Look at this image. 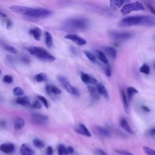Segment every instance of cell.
I'll return each instance as SVG.
<instances>
[{
	"mask_svg": "<svg viewBox=\"0 0 155 155\" xmlns=\"http://www.w3.org/2000/svg\"><path fill=\"white\" fill-rule=\"evenodd\" d=\"M10 9L19 15L35 18H45L53 14V12L51 10L41 7L33 8L20 5H12L10 7Z\"/></svg>",
	"mask_w": 155,
	"mask_h": 155,
	"instance_id": "1",
	"label": "cell"
},
{
	"mask_svg": "<svg viewBox=\"0 0 155 155\" xmlns=\"http://www.w3.org/2000/svg\"><path fill=\"white\" fill-rule=\"evenodd\" d=\"M155 24V19L151 16H129L122 19L118 23L120 27H128L135 25L152 27Z\"/></svg>",
	"mask_w": 155,
	"mask_h": 155,
	"instance_id": "2",
	"label": "cell"
},
{
	"mask_svg": "<svg viewBox=\"0 0 155 155\" xmlns=\"http://www.w3.org/2000/svg\"><path fill=\"white\" fill-rule=\"evenodd\" d=\"M62 25L63 28L67 31H81L88 28L89 21L87 18L77 17L67 19Z\"/></svg>",
	"mask_w": 155,
	"mask_h": 155,
	"instance_id": "3",
	"label": "cell"
},
{
	"mask_svg": "<svg viewBox=\"0 0 155 155\" xmlns=\"http://www.w3.org/2000/svg\"><path fill=\"white\" fill-rule=\"evenodd\" d=\"M27 50L31 55L44 62H51L56 59L55 57L50 54L46 50L39 47L31 46L27 48Z\"/></svg>",
	"mask_w": 155,
	"mask_h": 155,
	"instance_id": "4",
	"label": "cell"
},
{
	"mask_svg": "<svg viewBox=\"0 0 155 155\" xmlns=\"http://www.w3.org/2000/svg\"><path fill=\"white\" fill-rule=\"evenodd\" d=\"M109 35L110 37L119 42L125 41L128 39H130L133 36V33L130 31H111L109 33Z\"/></svg>",
	"mask_w": 155,
	"mask_h": 155,
	"instance_id": "5",
	"label": "cell"
},
{
	"mask_svg": "<svg viewBox=\"0 0 155 155\" xmlns=\"http://www.w3.org/2000/svg\"><path fill=\"white\" fill-rule=\"evenodd\" d=\"M145 7L143 5L139 2H134L125 4L121 8L120 12L123 15L128 14L131 12L144 10Z\"/></svg>",
	"mask_w": 155,
	"mask_h": 155,
	"instance_id": "6",
	"label": "cell"
},
{
	"mask_svg": "<svg viewBox=\"0 0 155 155\" xmlns=\"http://www.w3.org/2000/svg\"><path fill=\"white\" fill-rule=\"evenodd\" d=\"M58 80L68 93L76 96H78L79 95L78 90L69 83L66 77L62 75H59L58 76Z\"/></svg>",
	"mask_w": 155,
	"mask_h": 155,
	"instance_id": "7",
	"label": "cell"
},
{
	"mask_svg": "<svg viewBox=\"0 0 155 155\" xmlns=\"http://www.w3.org/2000/svg\"><path fill=\"white\" fill-rule=\"evenodd\" d=\"M31 119L33 122L38 125H45L48 120V117L41 114L38 113H34L32 114L31 116Z\"/></svg>",
	"mask_w": 155,
	"mask_h": 155,
	"instance_id": "8",
	"label": "cell"
},
{
	"mask_svg": "<svg viewBox=\"0 0 155 155\" xmlns=\"http://www.w3.org/2000/svg\"><path fill=\"white\" fill-rule=\"evenodd\" d=\"M65 38L74 42L75 44L79 46H82L87 44V41L84 38L75 34H67L65 36Z\"/></svg>",
	"mask_w": 155,
	"mask_h": 155,
	"instance_id": "9",
	"label": "cell"
},
{
	"mask_svg": "<svg viewBox=\"0 0 155 155\" xmlns=\"http://www.w3.org/2000/svg\"><path fill=\"white\" fill-rule=\"evenodd\" d=\"M0 151L5 154H10L15 152V147L12 143H4L0 145Z\"/></svg>",
	"mask_w": 155,
	"mask_h": 155,
	"instance_id": "10",
	"label": "cell"
},
{
	"mask_svg": "<svg viewBox=\"0 0 155 155\" xmlns=\"http://www.w3.org/2000/svg\"><path fill=\"white\" fill-rule=\"evenodd\" d=\"M74 130L76 133L79 134L91 137V133L86 126L83 124H79L75 128Z\"/></svg>",
	"mask_w": 155,
	"mask_h": 155,
	"instance_id": "11",
	"label": "cell"
},
{
	"mask_svg": "<svg viewBox=\"0 0 155 155\" xmlns=\"http://www.w3.org/2000/svg\"><path fill=\"white\" fill-rule=\"evenodd\" d=\"M81 79L84 83L87 84H96L97 83V81L94 78L90 76L89 74L84 72H82L81 74Z\"/></svg>",
	"mask_w": 155,
	"mask_h": 155,
	"instance_id": "12",
	"label": "cell"
},
{
	"mask_svg": "<svg viewBox=\"0 0 155 155\" xmlns=\"http://www.w3.org/2000/svg\"><path fill=\"white\" fill-rule=\"evenodd\" d=\"M20 152L22 155H34L35 154V151L26 143H23L21 145Z\"/></svg>",
	"mask_w": 155,
	"mask_h": 155,
	"instance_id": "13",
	"label": "cell"
},
{
	"mask_svg": "<svg viewBox=\"0 0 155 155\" xmlns=\"http://www.w3.org/2000/svg\"><path fill=\"white\" fill-rule=\"evenodd\" d=\"M45 90L47 93L49 94H59L61 93V90L58 88L57 87L51 85V84H48L45 87Z\"/></svg>",
	"mask_w": 155,
	"mask_h": 155,
	"instance_id": "14",
	"label": "cell"
},
{
	"mask_svg": "<svg viewBox=\"0 0 155 155\" xmlns=\"http://www.w3.org/2000/svg\"><path fill=\"white\" fill-rule=\"evenodd\" d=\"M96 132L101 137H108L110 136V131L106 128L102 127H96L95 128Z\"/></svg>",
	"mask_w": 155,
	"mask_h": 155,
	"instance_id": "15",
	"label": "cell"
},
{
	"mask_svg": "<svg viewBox=\"0 0 155 155\" xmlns=\"http://www.w3.org/2000/svg\"><path fill=\"white\" fill-rule=\"evenodd\" d=\"M120 126L124 130H125L127 133H128L129 134H134V131H133V130L130 127L128 122H127V120L125 118H122L120 119Z\"/></svg>",
	"mask_w": 155,
	"mask_h": 155,
	"instance_id": "16",
	"label": "cell"
},
{
	"mask_svg": "<svg viewBox=\"0 0 155 155\" xmlns=\"http://www.w3.org/2000/svg\"><path fill=\"white\" fill-rule=\"evenodd\" d=\"M29 33L31 35L33 36V37L36 40L39 41L42 35V31L38 27H35L32 29H30L29 31Z\"/></svg>",
	"mask_w": 155,
	"mask_h": 155,
	"instance_id": "17",
	"label": "cell"
},
{
	"mask_svg": "<svg viewBox=\"0 0 155 155\" xmlns=\"http://www.w3.org/2000/svg\"><path fill=\"white\" fill-rule=\"evenodd\" d=\"M96 90H97L99 94L104 96L105 98H107L108 97V91L106 90L104 85H103L102 84L97 83L96 84Z\"/></svg>",
	"mask_w": 155,
	"mask_h": 155,
	"instance_id": "18",
	"label": "cell"
},
{
	"mask_svg": "<svg viewBox=\"0 0 155 155\" xmlns=\"http://www.w3.org/2000/svg\"><path fill=\"white\" fill-rule=\"evenodd\" d=\"M104 51L105 53L111 58L114 59L117 55V51L116 50L111 47H107L104 48Z\"/></svg>",
	"mask_w": 155,
	"mask_h": 155,
	"instance_id": "19",
	"label": "cell"
},
{
	"mask_svg": "<svg viewBox=\"0 0 155 155\" xmlns=\"http://www.w3.org/2000/svg\"><path fill=\"white\" fill-rule=\"evenodd\" d=\"M24 120L20 117H17L14 121V127L16 130H19L22 129L24 126Z\"/></svg>",
	"mask_w": 155,
	"mask_h": 155,
	"instance_id": "20",
	"label": "cell"
},
{
	"mask_svg": "<svg viewBox=\"0 0 155 155\" xmlns=\"http://www.w3.org/2000/svg\"><path fill=\"white\" fill-rule=\"evenodd\" d=\"M44 40H45V43L48 48H50L53 45V38L51 34L48 32L45 31L44 34Z\"/></svg>",
	"mask_w": 155,
	"mask_h": 155,
	"instance_id": "21",
	"label": "cell"
},
{
	"mask_svg": "<svg viewBox=\"0 0 155 155\" xmlns=\"http://www.w3.org/2000/svg\"><path fill=\"white\" fill-rule=\"evenodd\" d=\"M96 54H97V56L98 59H99L102 63L108 65V59L107 58L105 54L103 52H102L101 51H100V50H96Z\"/></svg>",
	"mask_w": 155,
	"mask_h": 155,
	"instance_id": "22",
	"label": "cell"
},
{
	"mask_svg": "<svg viewBox=\"0 0 155 155\" xmlns=\"http://www.w3.org/2000/svg\"><path fill=\"white\" fill-rule=\"evenodd\" d=\"M127 99H128V100H131L132 97L135 94L138 93V91L133 87H129L127 89Z\"/></svg>",
	"mask_w": 155,
	"mask_h": 155,
	"instance_id": "23",
	"label": "cell"
},
{
	"mask_svg": "<svg viewBox=\"0 0 155 155\" xmlns=\"http://www.w3.org/2000/svg\"><path fill=\"white\" fill-rule=\"evenodd\" d=\"M121 97H122V103H123L124 110H125V112H127L128 113V99H127V97L126 96V94H125V93H124V91L123 90L121 91Z\"/></svg>",
	"mask_w": 155,
	"mask_h": 155,
	"instance_id": "24",
	"label": "cell"
},
{
	"mask_svg": "<svg viewBox=\"0 0 155 155\" xmlns=\"http://www.w3.org/2000/svg\"><path fill=\"white\" fill-rule=\"evenodd\" d=\"M16 102L19 105H25L29 104V99L27 96H21L16 99Z\"/></svg>",
	"mask_w": 155,
	"mask_h": 155,
	"instance_id": "25",
	"label": "cell"
},
{
	"mask_svg": "<svg viewBox=\"0 0 155 155\" xmlns=\"http://www.w3.org/2000/svg\"><path fill=\"white\" fill-rule=\"evenodd\" d=\"M125 3L124 1H110V5L111 8L117 9L120 8Z\"/></svg>",
	"mask_w": 155,
	"mask_h": 155,
	"instance_id": "26",
	"label": "cell"
},
{
	"mask_svg": "<svg viewBox=\"0 0 155 155\" xmlns=\"http://www.w3.org/2000/svg\"><path fill=\"white\" fill-rule=\"evenodd\" d=\"M35 79L38 82H42L47 80V75L44 73H40L35 75Z\"/></svg>",
	"mask_w": 155,
	"mask_h": 155,
	"instance_id": "27",
	"label": "cell"
},
{
	"mask_svg": "<svg viewBox=\"0 0 155 155\" xmlns=\"http://www.w3.org/2000/svg\"><path fill=\"white\" fill-rule=\"evenodd\" d=\"M2 47L4 50H5L6 51L11 53H16L18 52L17 50L13 46L5 44H2Z\"/></svg>",
	"mask_w": 155,
	"mask_h": 155,
	"instance_id": "28",
	"label": "cell"
},
{
	"mask_svg": "<svg viewBox=\"0 0 155 155\" xmlns=\"http://www.w3.org/2000/svg\"><path fill=\"white\" fill-rule=\"evenodd\" d=\"M33 145L38 148H42L45 146L44 142L39 139H35L33 140Z\"/></svg>",
	"mask_w": 155,
	"mask_h": 155,
	"instance_id": "29",
	"label": "cell"
},
{
	"mask_svg": "<svg viewBox=\"0 0 155 155\" xmlns=\"http://www.w3.org/2000/svg\"><path fill=\"white\" fill-rule=\"evenodd\" d=\"M58 152L59 155H68L67 149L64 145L59 144L58 147Z\"/></svg>",
	"mask_w": 155,
	"mask_h": 155,
	"instance_id": "30",
	"label": "cell"
},
{
	"mask_svg": "<svg viewBox=\"0 0 155 155\" xmlns=\"http://www.w3.org/2000/svg\"><path fill=\"white\" fill-rule=\"evenodd\" d=\"M87 88H88V91H90L91 95L93 97H94L96 99L98 98V97H99L98 96V92H97V91L96 90V88H94V87H91V86H88Z\"/></svg>",
	"mask_w": 155,
	"mask_h": 155,
	"instance_id": "31",
	"label": "cell"
},
{
	"mask_svg": "<svg viewBox=\"0 0 155 155\" xmlns=\"http://www.w3.org/2000/svg\"><path fill=\"white\" fill-rule=\"evenodd\" d=\"M139 71L145 74H148L150 73V67L146 64H143L139 68Z\"/></svg>",
	"mask_w": 155,
	"mask_h": 155,
	"instance_id": "32",
	"label": "cell"
},
{
	"mask_svg": "<svg viewBox=\"0 0 155 155\" xmlns=\"http://www.w3.org/2000/svg\"><path fill=\"white\" fill-rule=\"evenodd\" d=\"M13 93L16 96H22L24 94V91L22 88L19 87H16L13 89Z\"/></svg>",
	"mask_w": 155,
	"mask_h": 155,
	"instance_id": "33",
	"label": "cell"
},
{
	"mask_svg": "<svg viewBox=\"0 0 155 155\" xmlns=\"http://www.w3.org/2000/svg\"><path fill=\"white\" fill-rule=\"evenodd\" d=\"M84 53L85 54V56H87V58L92 62H94L96 61V58L95 56H94V54L91 53L90 51H87V50H85L84 51Z\"/></svg>",
	"mask_w": 155,
	"mask_h": 155,
	"instance_id": "34",
	"label": "cell"
},
{
	"mask_svg": "<svg viewBox=\"0 0 155 155\" xmlns=\"http://www.w3.org/2000/svg\"><path fill=\"white\" fill-rule=\"evenodd\" d=\"M143 150L147 155H155V151L148 147H143Z\"/></svg>",
	"mask_w": 155,
	"mask_h": 155,
	"instance_id": "35",
	"label": "cell"
},
{
	"mask_svg": "<svg viewBox=\"0 0 155 155\" xmlns=\"http://www.w3.org/2000/svg\"><path fill=\"white\" fill-rule=\"evenodd\" d=\"M38 99L44 104V105L47 108L48 107V102L47 99H46L45 97L39 95V96H38Z\"/></svg>",
	"mask_w": 155,
	"mask_h": 155,
	"instance_id": "36",
	"label": "cell"
},
{
	"mask_svg": "<svg viewBox=\"0 0 155 155\" xmlns=\"http://www.w3.org/2000/svg\"><path fill=\"white\" fill-rule=\"evenodd\" d=\"M3 81L7 84H11L13 82V77L10 75H5L3 78Z\"/></svg>",
	"mask_w": 155,
	"mask_h": 155,
	"instance_id": "37",
	"label": "cell"
},
{
	"mask_svg": "<svg viewBox=\"0 0 155 155\" xmlns=\"http://www.w3.org/2000/svg\"><path fill=\"white\" fill-rule=\"evenodd\" d=\"M105 74H106V75L107 76L110 77L111 76V67H110V66L109 65H107L105 67Z\"/></svg>",
	"mask_w": 155,
	"mask_h": 155,
	"instance_id": "38",
	"label": "cell"
},
{
	"mask_svg": "<svg viewBox=\"0 0 155 155\" xmlns=\"http://www.w3.org/2000/svg\"><path fill=\"white\" fill-rule=\"evenodd\" d=\"M116 151L120 155H133L130 152L126 150H116Z\"/></svg>",
	"mask_w": 155,
	"mask_h": 155,
	"instance_id": "39",
	"label": "cell"
},
{
	"mask_svg": "<svg viewBox=\"0 0 155 155\" xmlns=\"http://www.w3.org/2000/svg\"><path fill=\"white\" fill-rule=\"evenodd\" d=\"M95 155H108L107 153H105L103 150L101 149H96L94 151Z\"/></svg>",
	"mask_w": 155,
	"mask_h": 155,
	"instance_id": "40",
	"label": "cell"
},
{
	"mask_svg": "<svg viewBox=\"0 0 155 155\" xmlns=\"http://www.w3.org/2000/svg\"><path fill=\"white\" fill-rule=\"evenodd\" d=\"M41 103L39 102V101H35L33 104H32V107L34 108H36V109H40L41 108Z\"/></svg>",
	"mask_w": 155,
	"mask_h": 155,
	"instance_id": "41",
	"label": "cell"
},
{
	"mask_svg": "<svg viewBox=\"0 0 155 155\" xmlns=\"http://www.w3.org/2000/svg\"><path fill=\"white\" fill-rule=\"evenodd\" d=\"M53 153V150L52 147L51 146H48L46 150L47 155H52Z\"/></svg>",
	"mask_w": 155,
	"mask_h": 155,
	"instance_id": "42",
	"label": "cell"
},
{
	"mask_svg": "<svg viewBox=\"0 0 155 155\" xmlns=\"http://www.w3.org/2000/svg\"><path fill=\"white\" fill-rule=\"evenodd\" d=\"M66 149H67V151L68 154H73L74 153V148L71 146L68 147Z\"/></svg>",
	"mask_w": 155,
	"mask_h": 155,
	"instance_id": "43",
	"label": "cell"
},
{
	"mask_svg": "<svg viewBox=\"0 0 155 155\" xmlns=\"http://www.w3.org/2000/svg\"><path fill=\"white\" fill-rule=\"evenodd\" d=\"M150 135H151L153 137H154V134H155V129H154V128H151V129L150 130Z\"/></svg>",
	"mask_w": 155,
	"mask_h": 155,
	"instance_id": "44",
	"label": "cell"
},
{
	"mask_svg": "<svg viewBox=\"0 0 155 155\" xmlns=\"http://www.w3.org/2000/svg\"><path fill=\"white\" fill-rule=\"evenodd\" d=\"M142 110L144 111H147V112H149V111H150V109L148 108V107H147V106H142Z\"/></svg>",
	"mask_w": 155,
	"mask_h": 155,
	"instance_id": "45",
	"label": "cell"
},
{
	"mask_svg": "<svg viewBox=\"0 0 155 155\" xmlns=\"http://www.w3.org/2000/svg\"><path fill=\"white\" fill-rule=\"evenodd\" d=\"M12 22H11L10 20H8L7 22V28H9L10 26L12 25Z\"/></svg>",
	"mask_w": 155,
	"mask_h": 155,
	"instance_id": "46",
	"label": "cell"
},
{
	"mask_svg": "<svg viewBox=\"0 0 155 155\" xmlns=\"http://www.w3.org/2000/svg\"><path fill=\"white\" fill-rule=\"evenodd\" d=\"M4 126H5V122L4 121H1L0 122V127L1 128H3Z\"/></svg>",
	"mask_w": 155,
	"mask_h": 155,
	"instance_id": "47",
	"label": "cell"
},
{
	"mask_svg": "<svg viewBox=\"0 0 155 155\" xmlns=\"http://www.w3.org/2000/svg\"><path fill=\"white\" fill-rule=\"evenodd\" d=\"M1 70H0V74H1Z\"/></svg>",
	"mask_w": 155,
	"mask_h": 155,
	"instance_id": "48",
	"label": "cell"
}]
</instances>
